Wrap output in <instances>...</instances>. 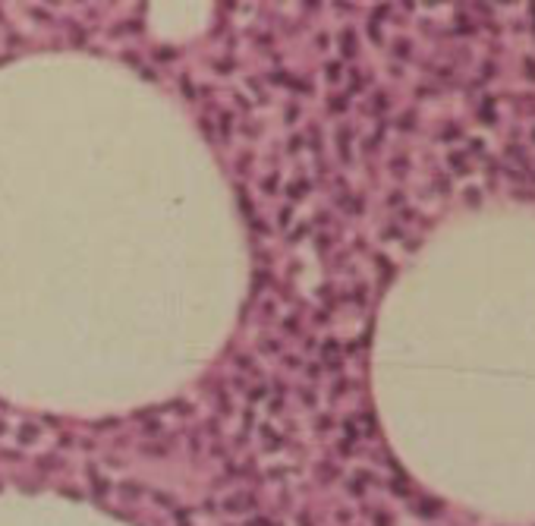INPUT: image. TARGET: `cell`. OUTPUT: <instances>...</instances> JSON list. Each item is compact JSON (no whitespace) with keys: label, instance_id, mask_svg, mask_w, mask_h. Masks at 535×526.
Returning <instances> with one entry per match:
<instances>
[{"label":"cell","instance_id":"1","mask_svg":"<svg viewBox=\"0 0 535 526\" xmlns=\"http://www.w3.org/2000/svg\"><path fill=\"white\" fill-rule=\"evenodd\" d=\"M494 117H497V111H494V104H491V98L482 104V120L485 123H494Z\"/></svg>","mask_w":535,"mask_h":526}]
</instances>
